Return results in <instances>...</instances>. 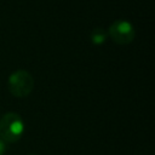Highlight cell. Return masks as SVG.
I'll list each match as a JSON object with an SVG mask.
<instances>
[{
    "instance_id": "obj_5",
    "label": "cell",
    "mask_w": 155,
    "mask_h": 155,
    "mask_svg": "<svg viewBox=\"0 0 155 155\" xmlns=\"http://www.w3.org/2000/svg\"><path fill=\"white\" fill-rule=\"evenodd\" d=\"M5 150H6V144H5V142L0 138V155H4V154H5Z\"/></svg>"
},
{
    "instance_id": "obj_4",
    "label": "cell",
    "mask_w": 155,
    "mask_h": 155,
    "mask_svg": "<svg viewBox=\"0 0 155 155\" xmlns=\"http://www.w3.org/2000/svg\"><path fill=\"white\" fill-rule=\"evenodd\" d=\"M107 38H108V31H107L105 29L101 28V27L93 28V30H92L91 34H90L91 42H92L93 45H97V46L103 45V44L105 42Z\"/></svg>"
},
{
    "instance_id": "obj_3",
    "label": "cell",
    "mask_w": 155,
    "mask_h": 155,
    "mask_svg": "<svg viewBox=\"0 0 155 155\" xmlns=\"http://www.w3.org/2000/svg\"><path fill=\"white\" fill-rule=\"evenodd\" d=\"M108 36L119 45H127L136 38V30L131 22L125 19H119L111 23L108 30Z\"/></svg>"
},
{
    "instance_id": "obj_2",
    "label": "cell",
    "mask_w": 155,
    "mask_h": 155,
    "mask_svg": "<svg viewBox=\"0 0 155 155\" xmlns=\"http://www.w3.org/2000/svg\"><path fill=\"white\" fill-rule=\"evenodd\" d=\"M7 85L11 94H13L15 97L23 98L31 93L34 88V79L27 70L19 69L13 71L8 76Z\"/></svg>"
},
{
    "instance_id": "obj_1",
    "label": "cell",
    "mask_w": 155,
    "mask_h": 155,
    "mask_svg": "<svg viewBox=\"0 0 155 155\" xmlns=\"http://www.w3.org/2000/svg\"><path fill=\"white\" fill-rule=\"evenodd\" d=\"M24 133L23 119L16 113H7L0 119V138L4 142L16 143Z\"/></svg>"
}]
</instances>
